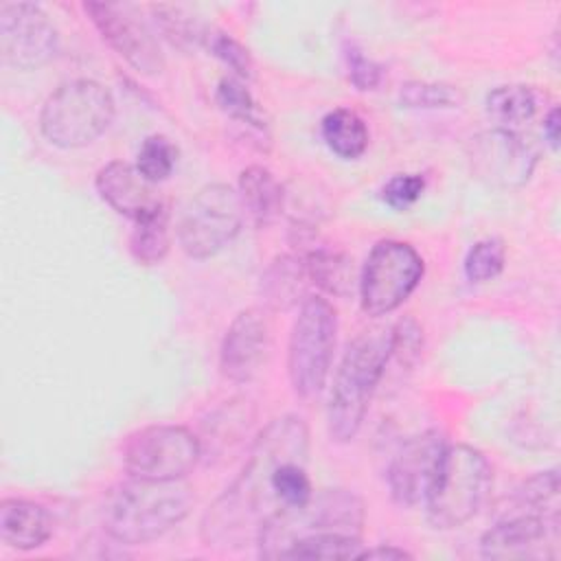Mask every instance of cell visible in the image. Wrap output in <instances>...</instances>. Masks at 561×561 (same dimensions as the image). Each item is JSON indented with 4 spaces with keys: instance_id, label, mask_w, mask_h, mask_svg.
<instances>
[{
    "instance_id": "1",
    "label": "cell",
    "mask_w": 561,
    "mask_h": 561,
    "mask_svg": "<svg viewBox=\"0 0 561 561\" xmlns=\"http://www.w3.org/2000/svg\"><path fill=\"white\" fill-rule=\"evenodd\" d=\"M307 456L309 430L300 416L283 414L270 421L254 438L241 473L202 515V543L219 552L256 543L259 530L278 511L272 473L280 462Z\"/></svg>"
},
{
    "instance_id": "2",
    "label": "cell",
    "mask_w": 561,
    "mask_h": 561,
    "mask_svg": "<svg viewBox=\"0 0 561 561\" xmlns=\"http://www.w3.org/2000/svg\"><path fill=\"white\" fill-rule=\"evenodd\" d=\"M195 495L182 480H140L107 489L101 502V526L110 539L123 546L149 543L191 513Z\"/></svg>"
},
{
    "instance_id": "3",
    "label": "cell",
    "mask_w": 561,
    "mask_h": 561,
    "mask_svg": "<svg viewBox=\"0 0 561 561\" xmlns=\"http://www.w3.org/2000/svg\"><path fill=\"white\" fill-rule=\"evenodd\" d=\"M392 357V331L390 327H377L359 333L344 351L340 366L333 375L327 430L331 440L348 443L357 436L370 399L379 379L386 373V364Z\"/></svg>"
},
{
    "instance_id": "4",
    "label": "cell",
    "mask_w": 561,
    "mask_h": 561,
    "mask_svg": "<svg viewBox=\"0 0 561 561\" xmlns=\"http://www.w3.org/2000/svg\"><path fill=\"white\" fill-rule=\"evenodd\" d=\"M493 486L486 456L471 445H447L423 500L432 528L451 530L478 515Z\"/></svg>"
},
{
    "instance_id": "5",
    "label": "cell",
    "mask_w": 561,
    "mask_h": 561,
    "mask_svg": "<svg viewBox=\"0 0 561 561\" xmlns=\"http://www.w3.org/2000/svg\"><path fill=\"white\" fill-rule=\"evenodd\" d=\"M364 526V502L346 489H324L305 504L278 508L259 530L256 546L265 559H280L285 548L313 535H359Z\"/></svg>"
},
{
    "instance_id": "6",
    "label": "cell",
    "mask_w": 561,
    "mask_h": 561,
    "mask_svg": "<svg viewBox=\"0 0 561 561\" xmlns=\"http://www.w3.org/2000/svg\"><path fill=\"white\" fill-rule=\"evenodd\" d=\"M114 96L94 79L61 83L42 105L39 131L59 149H79L94 142L114 121Z\"/></svg>"
},
{
    "instance_id": "7",
    "label": "cell",
    "mask_w": 561,
    "mask_h": 561,
    "mask_svg": "<svg viewBox=\"0 0 561 561\" xmlns=\"http://www.w3.org/2000/svg\"><path fill=\"white\" fill-rule=\"evenodd\" d=\"M337 335V313L322 296H307L300 302L287 346V375L300 399L322 392Z\"/></svg>"
},
{
    "instance_id": "8",
    "label": "cell",
    "mask_w": 561,
    "mask_h": 561,
    "mask_svg": "<svg viewBox=\"0 0 561 561\" xmlns=\"http://www.w3.org/2000/svg\"><path fill=\"white\" fill-rule=\"evenodd\" d=\"M421 254L403 241H377L359 272L357 294L362 311L377 318L399 309L423 278Z\"/></svg>"
},
{
    "instance_id": "9",
    "label": "cell",
    "mask_w": 561,
    "mask_h": 561,
    "mask_svg": "<svg viewBox=\"0 0 561 561\" xmlns=\"http://www.w3.org/2000/svg\"><path fill=\"white\" fill-rule=\"evenodd\" d=\"M199 458V438L182 425H147L131 432L121 445V465L127 478L184 480Z\"/></svg>"
},
{
    "instance_id": "10",
    "label": "cell",
    "mask_w": 561,
    "mask_h": 561,
    "mask_svg": "<svg viewBox=\"0 0 561 561\" xmlns=\"http://www.w3.org/2000/svg\"><path fill=\"white\" fill-rule=\"evenodd\" d=\"M243 217L245 210L232 186L221 182L206 184L195 193L180 217V248L191 259H210L239 234Z\"/></svg>"
},
{
    "instance_id": "11",
    "label": "cell",
    "mask_w": 561,
    "mask_h": 561,
    "mask_svg": "<svg viewBox=\"0 0 561 561\" xmlns=\"http://www.w3.org/2000/svg\"><path fill=\"white\" fill-rule=\"evenodd\" d=\"M83 11L103 37V42L140 75H160L164 55L147 22L134 4L121 2H83Z\"/></svg>"
},
{
    "instance_id": "12",
    "label": "cell",
    "mask_w": 561,
    "mask_h": 561,
    "mask_svg": "<svg viewBox=\"0 0 561 561\" xmlns=\"http://www.w3.org/2000/svg\"><path fill=\"white\" fill-rule=\"evenodd\" d=\"M467 160L478 180L506 191L530 180L537 164V151L513 129L493 127L469 138Z\"/></svg>"
},
{
    "instance_id": "13",
    "label": "cell",
    "mask_w": 561,
    "mask_h": 561,
    "mask_svg": "<svg viewBox=\"0 0 561 561\" xmlns=\"http://www.w3.org/2000/svg\"><path fill=\"white\" fill-rule=\"evenodd\" d=\"M59 48V35L48 13L31 2L0 4V57L18 70L48 64Z\"/></svg>"
},
{
    "instance_id": "14",
    "label": "cell",
    "mask_w": 561,
    "mask_h": 561,
    "mask_svg": "<svg viewBox=\"0 0 561 561\" xmlns=\"http://www.w3.org/2000/svg\"><path fill=\"white\" fill-rule=\"evenodd\" d=\"M447 443L438 430H427L401 445L388 467V489L397 504L416 506L425 500Z\"/></svg>"
},
{
    "instance_id": "15",
    "label": "cell",
    "mask_w": 561,
    "mask_h": 561,
    "mask_svg": "<svg viewBox=\"0 0 561 561\" xmlns=\"http://www.w3.org/2000/svg\"><path fill=\"white\" fill-rule=\"evenodd\" d=\"M270 351V327L259 309H243L230 322L221 351V375L234 383L252 381L265 364Z\"/></svg>"
},
{
    "instance_id": "16",
    "label": "cell",
    "mask_w": 561,
    "mask_h": 561,
    "mask_svg": "<svg viewBox=\"0 0 561 561\" xmlns=\"http://www.w3.org/2000/svg\"><path fill=\"white\" fill-rule=\"evenodd\" d=\"M94 186L99 197L118 215L131 219L134 224L145 221L160 210L167 208L162 197L136 164H127L123 160H112L99 169L94 178Z\"/></svg>"
},
{
    "instance_id": "17",
    "label": "cell",
    "mask_w": 561,
    "mask_h": 561,
    "mask_svg": "<svg viewBox=\"0 0 561 561\" xmlns=\"http://www.w3.org/2000/svg\"><path fill=\"white\" fill-rule=\"evenodd\" d=\"M557 515L517 511L497 519L480 537V554L486 559L535 557L550 537L557 535Z\"/></svg>"
},
{
    "instance_id": "18",
    "label": "cell",
    "mask_w": 561,
    "mask_h": 561,
    "mask_svg": "<svg viewBox=\"0 0 561 561\" xmlns=\"http://www.w3.org/2000/svg\"><path fill=\"white\" fill-rule=\"evenodd\" d=\"M53 535L48 511L31 500L4 497L0 502V539L13 550H35Z\"/></svg>"
},
{
    "instance_id": "19",
    "label": "cell",
    "mask_w": 561,
    "mask_h": 561,
    "mask_svg": "<svg viewBox=\"0 0 561 561\" xmlns=\"http://www.w3.org/2000/svg\"><path fill=\"white\" fill-rule=\"evenodd\" d=\"M307 280L309 276L302 256L280 254L261 274V300L270 311H289L291 307L300 305L307 298Z\"/></svg>"
},
{
    "instance_id": "20",
    "label": "cell",
    "mask_w": 561,
    "mask_h": 561,
    "mask_svg": "<svg viewBox=\"0 0 561 561\" xmlns=\"http://www.w3.org/2000/svg\"><path fill=\"white\" fill-rule=\"evenodd\" d=\"M241 206L256 228L270 226L283 210L285 193L274 173L261 164H250L239 175Z\"/></svg>"
},
{
    "instance_id": "21",
    "label": "cell",
    "mask_w": 561,
    "mask_h": 561,
    "mask_svg": "<svg viewBox=\"0 0 561 561\" xmlns=\"http://www.w3.org/2000/svg\"><path fill=\"white\" fill-rule=\"evenodd\" d=\"M305 270L309 280L329 296L348 298L359 280L355 276L353 256L331 248H313L305 256Z\"/></svg>"
},
{
    "instance_id": "22",
    "label": "cell",
    "mask_w": 561,
    "mask_h": 561,
    "mask_svg": "<svg viewBox=\"0 0 561 561\" xmlns=\"http://www.w3.org/2000/svg\"><path fill=\"white\" fill-rule=\"evenodd\" d=\"M324 145L342 160H357L368 149V127L364 118L348 107H335L320 123Z\"/></svg>"
},
{
    "instance_id": "23",
    "label": "cell",
    "mask_w": 561,
    "mask_h": 561,
    "mask_svg": "<svg viewBox=\"0 0 561 561\" xmlns=\"http://www.w3.org/2000/svg\"><path fill=\"white\" fill-rule=\"evenodd\" d=\"M489 116L502 127L511 129V125H522L530 121L537 112V96L528 85L508 83L493 88L484 99Z\"/></svg>"
},
{
    "instance_id": "24",
    "label": "cell",
    "mask_w": 561,
    "mask_h": 561,
    "mask_svg": "<svg viewBox=\"0 0 561 561\" xmlns=\"http://www.w3.org/2000/svg\"><path fill=\"white\" fill-rule=\"evenodd\" d=\"M217 107L232 121L248 125L261 134H267L265 112L259 107L252 92L237 77H224L215 90Z\"/></svg>"
},
{
    "instance_id": "25",
    "label": "cell",
    "mask_w": 561,
    "mask_h": 561,
    "mask_svg": "<svg viewBox=\"0 0 561 561\" xmlns=\"http://www.w3.org/2000/svg\"><path fill=\"white\" fill-rule=\"evenodd\" d=\"M171 248L169 234V210H160L158 215L134 224L129 234V252L134 261L140 265H156L160 263Z\"/></svg>"
},
{
    "instance_id": "26",
    "label": "cell",
    "mask_w": 561,
    "mask_h": 561,
    "mask_svg": "<svg viewBox=\"0 0 561 561\" xmlns=\"http://www.w3.org/2000/svg\"><path fill=\"white\" fill-rule=\"evenodd\" d=\"M362 552V537L359 535H342V533H329V535H313L302 537L294 541L280 559H357Z\"/></svg>"
},
{
    "instance_id": "27",
    "label": "cell",
    "mask_w": 561,
    "mask_h": 561,
    "mask_svg": "<svg viewBox=\"0 0 561 561\" xmlns=\"http://www.w3.org/2000/svg\"><path fill=\"white\" fill-rule=\"evenodd\" d=\"M272 489L278 508L305 504L313 495V486L307 476V458H289L280 462L272 473Z\"/></svg>"
},
{
    "instance_id": "28",
    "label": "cell",
    "mask_w": 561,
    "mask_h": 561,
    "mask_svg": "<svg viewBox=\"0 0 561 561\" xmlns=\"http://www.w3.org/2000/svg\"><path fill=\"white\" fill-rule=\"evenodd\" d=\"M178 164V147L162 134L147 136L136 153V169L151 184L164 182L171 178Z\"/></svg>"
},
{
    "instance_id": "29",
    "label": "cell",
    "mask_w": 561,
    "mask_h": 561,
    "mask_svg": "<svg viewBox=\"0 0 561 561\" xmlns=\"http://www.w3.org/2000/svg\"><path fill=\"white\" fill-rule=\"evenodd\" d=\"M202 46L213 57H217L221 64H226L237 75V79L250 81V79L256 77V66H254V59H252L250 50L241 42H237L230 33L210 24L206 35H204Z\"/></svg>"
},
{
    "instance_id": "30",
    "label": "cell",
    "mask_w": 561,
    "mask_h": 561,
    "mask_svg": "<svg viewBox=\"0 0 561 561\" xmlns=\"http://www.w3.org/2000/svg\"><path fill=\"white\" fill-rule=\"evenodd\" d=\"M156 24L160 31L175 44V46H202L204 35L210 24L199 22L191 13H186L182 7H171V4H158L151 7Z\"/></svg>"
},
{
    "instance_id": "31",
    "label": "cell",
    "mask_w": 561,
    "mask_h": 561,
    "mask_svg": "<svg viewBox=\"0 0 561 561\" xmlns=\"http://www.w3.org/2000/svg\"><path fill=\"white\" fill-rule=\"evenodd\" d=\"M557 497H559V471L546 469L530 476L515 493V506L519 511L557 515Z\"/></svg>"
},
{
    "instance_id": "32",
    "label": "cell",
    "mask_w": 561,
    "mask_h": 561,
    "mask_svg": "<svg viewBox=\"0 0 561 561\" xmlns=\"http://www.w3.org/2000/svg\"><path fill=\"white\" fill-rule=\"evenodd\" d=\"M401 107L408 110H447L462 103V94L449 83L434 81H408L399 92Z\"/></svg>"
},
{
    "instance_id": "33",
    "label": "cell",
    "mask_w": 561,
    "mask_h": 561,
    "mask_svg": "<svg viewBox=\"0 0 561 561\" xmlns=\"http://www.w3.org/2000/svg\"><path fill=\"white\" fill-rule=\"evenodd\" d=\"M504 263H506V252H504L502 241L495 237H489V239L476 241L469 248L462 267H465L467 280L486 283L502 274Z\"/></svg>"
},
{
    "instance_id": "34",
    "label": "cell",
    "mask_w": 561,
    "mask_h": 561,
    "mask_svg": "<svg viewBox=\"0 0 561 561\" xmlns=\"http://www.w3.org/2000/svg\"><path fill=\"white\" fill-rule=\"evenodd\" d=\"M425 191V178L421 173H397L381 186V202L392 210H408Z\"/></svg>"
},
{
    "instance_id": "35",
    "label": "cell",
    "mask_w": 561,
    "mask_h": 561,
    "mask_svg": "<svg viewBox=\"0 0 561 561\" xmlns=\"http://www.w3.org/2000/svg\"><path fill=\"white\" fill-rule=\"evenodd\" d=\"M392 357L399 359L401 366H414L421 357V351H423V329L421 324L405 316V318H399L392 327Z\"/></svg>"
},
{
    "instance_id": "36",
    "label": "cell",
    "mask_w": 561,
    "mask_h": 561,
    "mask_svg": "<svg viewBox=\"0 0 561 561\" xmlns=\"http://www.w3.org/2000/svg\"><path fill=\"white\" fill-rule=\"evenodd\" d=\"M344 57H346L348 79L357 90L368 92V90H375L381 83V77H383L381 64L366 57L355 44H348L344 48Z\"/></svg>"
},
{
    "instance_id": "37",
    "label": "cell",
    "mask_w": 561,
    "mask_h": 561,
    "mask_svg": "<svg viewBox=\"0 0 561 561\" xmlns=\"http://www.w3.org/2000/svg\"><path fill=\"white\" fill-rule=\"evenodd\" d=\"M357 559H412V554L403 548L397 546H375V548H366L357 554Z\"/></svg>"
},
{
    "instance_id": "38",
    "label": "cell",
    "mask_w": 561,
    "mask_h": 561,
    "mask_svg": "<svg viewBox=\"0 0 561 561\" xmlns=\"http://www.w3.org/2000/svg\"><path fill=\"white\" fill-rule=\"evenodd\" d=\"M559 107H552L550 112H548V116L543 118V136H546V140L550 142V147L552 149H557L559 147Z\"/></svg>"
}]
</instances>
